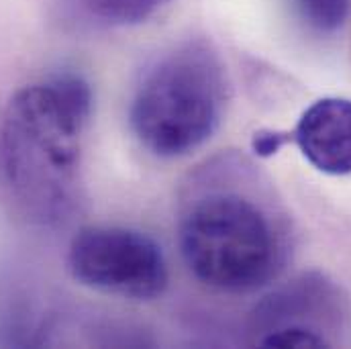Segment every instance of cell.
Masks as SVG:
<instances>
[{"label": "cell", "instance_id": "8992f818", "mask_svg": "<svg viewBox=\"0 0 351 349\" xmlns=\"http://www.w3.org/2000/svg\"><path fill=\"white\" fill-rule=\"evenodd\" d=\"M172 0H86L88 8L110 25H139L158 14Z\"/></svg>", "mask_w": 351, "mask_h": 349}, {"label": "cell", "instance_id": "9c48e42d", "mask_svg": "<svg viewBox=\"0 0 351 349\" xmlns=\"http://www.w3.org/2000/svg\"><path fill=\"white\" fill-rule=\"evenodd\" d=\"M292 141V133H282V131H271V129H263L258 131L252 139V149L256 156L260 158H271L274 154H278L286 143Z\"/></svg>", "mask_w": 351, "mask_h": 349}, {"label": "cell", "instance_id": "277c9868", "mask_svg": "<svg viewBox=\"0 0 351 349\" xmlns=\"http://www.w3.org/2000/svg\"><path fill=\"white\" fill-rule=\"evenodd\" d=\"M72 278L90 290L129 300L160 298L170 282L162 248L145 233L114 227H82L70 241Z\"/></svg>", "mask_w": 351, "mask_h": 349}, {"label": "cell", "instance_id": "5b68a950", "mask_svg": "<svg viewBox=\"0 0 351 349\" xmlns=\"http://www.w3.org/2000/svg\"><path fill=\"white\" fill-rule=\"evenodd\" d=\"M292 141L319 172L351 174V100L327 96L313 102L298 119Z\"/></svg>", "mask_w": 351, "mask_h": 349}, {"label": "cell", "instance_id": "7a4b0ae2", "mask_svg": "<svg viewBox=\"0 0 351 349\" xmlns=\"http://www.w3.org/2000/svg\"><path fill=\"white\" fill-rule=\"evenodd\" d=\"M178 243L188 269L225 292L260 288L282 262L271 215L256 198L208 182L196 186L184 202Z\"/></svg>", "mask_w": 351, "mask_h": 349}, {"label": "cell", "instance_id": "52a82bcc", "mask_svg": "<svg viewBox=\"0 0 351 349\" xmlns=\"http://www.w3.org/2000/svg\"><path fill=\"white\" fill-rule=\"evenodd\" d=\"M298 16L319 33L337 31L350 12V0H292Z\"/></svg>", "mask_w": 351, "mask_h": 349}, {"label": "cell", "instance_id": "3957f363", "mask_svg": "<svg viewBox=\"0 0 351 349\" xmlns=\"http://www.w3.org/2000/svg\"><path fill=\"white\" fill-rule=\"evenodd\" d=\"M225 76L204 43H186L160 58L131 102V129L158 158H182L202 147L219 129Z\"/></svg>", "mask_w": 351, "mask_h": 349}, {"label": "cell", "instance_id": "ba28073f", "mask_svg": "<svg viewBox=\"0 0 351 349\" xmlns=\"http://www.w3.org/2000/svg\"><path fill=\"white\" fill-rule=\"evenodd\" d=\"M262 348H329V341L302 325H290L267 333L260 341Z\"/></svg>", "mask_w": 351, "mask_h": 349}, {"label": "cell", "instance_id": "6da1fadb", "mask_svg": "<svg viewBox=\"0 0 351 349\" xmlns=\"http://www.w3.org/2000/svg\"><path fill=\"white\" fill-rule=\"evenodd\" d=\"M92 117V90L64 74L21 88L2 123L8 184L31 217L53 221L74 202L82 141Z\"/></svg>", "mask_w": 351, "mask_h": 349}]
</instances>
